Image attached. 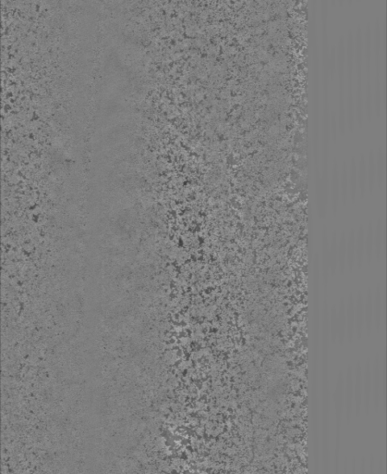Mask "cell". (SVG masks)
<instances>
[{"label":"cell","mask_w":387,"mask_h":474,"mask_svg":"<svg viewBox=\"0 0 387 474\" xmlns=\"http://www.w3.org/2000/svg\"><path fill=\"white\" fill-rule=\"evenodd\" d=\"M347 307V336L348 342L351 343L355 337V299L353 295L348 296Z\"/></svg>","instance_id":"3957f363"},{"label":"cell","mask_w":387,"mask_h":474,"mask_svg":"<svg viewBox=\"0 0 387 474\" xmlns=\"http://www.w3.org/2000/svg\"><path fill=\"white\" fill-rule=\"evenodd\" d=\"M384 227L382 222H377L376 226L373 228V256L377 259H380L382 256L383 245H384Z\"/></svg>","instance_id":"5b68a950"},{"label":"cell","mask_w":387,"mask_h":474,"mask_svg":"<svg viewBox=\"0 0 387 474\" xmlns=\"http://www.w3.org/2000/svg\"><path fill=\"white\" fill-rule=\"evenodd\" d=\"M356 265L358 268H362L365 260L364 254H365V234L363 227L358 230V236L356 238Z\"/></svg>","instance_id":"30bf717a"},{"label":"cell","mask_w":387,"mask_h":474,"mask_svg":"<svg viewBox=\"0 0 387 474\" xmlns=\"http://www.w3.org/2000/svg\"><path fill=\"white\" fill-rule=\"evenodd\" d=\"M347 265V235L342 233L338 244V270L343 274Z\"/></svg>","instance_id":"ba28073f"},{"label":"cell","mask_w":387,"mask_h":474,"mask_svg":"<svg viewBox=\"0 0 387 474\" xmlns=\"http://www.w3.org/2000/svg\"><path fill=\"white\" fill-rule=\"evenodd\" d=\"M364 335V300L363 294L357 297V305H355V336L362 338Z\"/></svg>","instance_id":"277c9868"},{"label":"cell","mask_w":387,"mask_h":474,"mask_svg":"<svg viewBox=\"0 0 387 474\" xmlns=\"http://www.w3.org/2000/svg\"><path fill=\"white\" fill-rule=\"evenodd\" d=\"M347 264L349 272H352L356 265V233L354 230L350 231L347 239Z\"/></svg>","instance_id":"52a82bcc"},{"label":"cell","mask_w":387,"mask_h":474,"mask_svg":"<svg viewBox=\"0 0 387 474\" xmlns=\"http://www.w3.org/2000/svg\"><path fill=\"white\" fill-rule=\"evenodd\" d=\"M347 336V307L343 298L339 301L337 310V339L342 345Z\"/></svg>","instance_id":"6da1fadb"},{"label":"cell","mask_w":387,"mask_h":474,"mask_svg":"<svg viewBox=\"0 0 387 474\" xmlns=\"http://www.w3.org/2000/svg\"><path fill=\"white\" fill-rule=\"evenodd\" d=\"M383 292L381 287H377L373 295V325L375 329H379L381 327L382 321V314H383Z\"/></svg>","instance_id":"7a4b0ae2"},{"label":"cell","mask_w":387,"mask_h":474,"mask_svg":"<svg viewBox=\"0 0 387 474\" xmlns=\"http://www.w3.org/2000/svg\"><path fill=\"white\" fill-rule=\"evenodd\" d=\"M328 236H326L325 232L323 235V242H322V262H323V279L324 282L328 280L329 273V242Z\"/></svg>","instance_id":"8fae6325"},{"label":"cell","mask_w":387,"mask_h":474,"mask_svg":"<svg viewBox=\"0 0 387 474\" xmlns=\"http://www.w3.org/2000/svg\"><path fill=\"white\" fill-rule=\"evenodd\" d=\"M364 307V331L370 335L373 326V294L371 290L368 291Z\"/></svg>","instance_id":"8992f818"},{"label":"cell","mask_w":387,"mask_h":474,"mask_svg":"<svg viewBox=\"0 0 387 474\" xmlns=\"http://www.w3.org/2000/svg\"><path fill=\"white\" fill-rule=\"evenodd\" d=\"M373 257V224L370 223L368 226L367 232L365 235V254L364 257L368 264L372 262Z\"/></svg>","instance_id":"7c38bea8"},{"label":"cell","mask_w":387,"mask_h":474,"mask_svg":"<svg viewBox=\"0 0 387 474\" xmlns=\"http://www.w3.org/2000/svg\"><path fill=\"white\" fill-rule=\"evenodd\" d=\"M338 237L333 234L329 243V271L333 275L338 271Z\"/></svg>","instance_id":"9c48e42d"}]
</instances>
